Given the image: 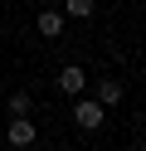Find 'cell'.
Here are the masks:
<instances>
[{
	"mask_svg": "<svg viewBox=\"0 0 146 151\" xmlns=\"http://www.w3.org/2000/svg\"><path fill=\"white\" fill-rule=\"evenodd\" d=\"M102 122H107V107H102V102H93V98H78L73 102V127L78 132H97Z\"/></svg>",
	"mask_w": 146,
	"mask_h": 151,
	"instance_id": "cell-1",
	"label": "cell"
},
{
	"mask_svg": "<svg viewBox=\"0 0 146 151\" xmlns=\"http://www.w3.org/2000/svg\"><path fill=\"white\" fill-rule=\"evenodd\" d=\"M5 141H10V146H19V151H24V146H34V141H39V127H34V117H10V127H5Z\"/></svg>",
	"mask_w": 146,
	"mask_h": 151,
	"instance_id": "cell-2",
	"label": "cell"
},
{
	"mask_svg": "<svg viewBox=\"0 0 146 151\" xmlns=\"http://www.w3.org/2000/svg\"><path fill=\"white\" fill-rule=\"evenodd\" d=\"M54 83H58V93H63V98H83V88H88V73L78 68V63H63Z\"/></svg>",
	"mask_w": 146,
	"mask_h": 151,
	"instance_id": "cell-3",
	"label": "cell"
},
{
	"mask_svg": "<svg viewBox=\"0 0 146 151\" xmlns=\"http://www.w3.org/2000/svg\"><path fill=\"white\" fill-rule=\"evenodd\" d=\"M122 98H127L122 78H97V93H93V102H102V107H117Z\"/></svg>",
	"mask_w": 146,
	"mask_h": 151,
	"instance_id": "cell-4",
	"label": "cell"
},
{
	"mask_svg": "<svg viewBox=\"0 0 146 151\" xmlns=\"http://www.w3.org/2000/svg\"><path fill=\"white\" fill-rule=\"evenodd\" d=\"M63 24H68V20H63V10H54V5H49V10L34 20V29L44 34V39H58V34H63Z\"/></svg>",
	"mask_w": 146,
	"mask_h": 151,
	"instance_id": "cell-5",
	"label": "cell"
},
{
	"mask_svg": "<svg viewBox=\"0 0 146 151\" xmlns=\"http://www.w3.org/2000/svg\"><path fill=\"white\" fill-rule=\"evenodd\" d=\"M58 5H63L68 20H93L97 15V0H58Z\"/></svg>",
	"mask_w": 146,
	"mask_h": 151,
	"instance_id": "cell-6",
	"label": "cell"
},
{
	"mask_svg": "<svg viewBox=\"0 0 146 151\" xmlns=\"http://www.w3.org/2000/svg\"><path fill=\"white\" fill-rule=\"evenodd\" d=\"M29 112H34V98H29L24 88H19V93H10V117H29Z\"/></svg>",
	"mask_w": 146,
	"mask_h": 151,
	"instance_id": "cell-7",
	"label": "cell"
},
{
	"mask_svg": "<svg viewBox=\"0 0 146 151\" xmlns=\"http://www.w3.org/2000/svg\"><path fill=\"white\" fill-rule=\"evenodd\" d=\"M44 5H58V0H44Z\"/></svg>",
	"mask_w": 146,
	"mask_h": 151,
	"instance_id": "cell-8",
	"label": "cell"
},
{
	"mask_svg": "<svg viewBox=\"0 0 146 151\" xmlns=\"http://www.w3.org/2000/svg\"><path fill=\"white\" fill-rule=\"evenodd\" d=\"M136 151H146V141H141V146H136Z\"/></svg>",
	"mask_w": 146,
	"mask_h": 151,
	"instance_id": "cell-9",
	"label": "cell"
}]
</instances>
